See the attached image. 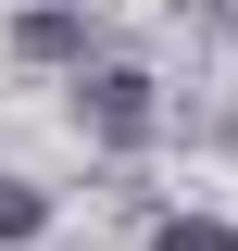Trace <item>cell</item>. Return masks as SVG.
<instances>
[{
    "mask_svg": "<svg viewBox=\"0 0 238 251\" xmlns=\"http://www.w3.org/2000/svg\"><path fill=\"white\" fill-rule=\"evenodd\" d=\"M163 251H238V226H213V214H163Z\"/></svg>",
    "mask_w": 238,
    "mask_h": 251,
    "instance_id": "4",
    "label": "cell"
},
{
    "mask_svg": "<svg viewBox=\"0 0 238 251\" xmlns=\"http://www.w3.org/2000/svg\"><path fill=\"white\" fill-rule=\"evenodd\" d=\"M38 226H50V201H38L25 176H0V251H13V239H38Z\"/></svg>",
    "mask_w": 238,
    "mask_h": 251,
    "instance_id": "3",
    "label": "cell"
},
{
    "mask_svg": "<svg viewBox=\"0 0 238 251\" xmlns=\"http://www.w3.org/2000/svg\"><path fill=\"white\" fill-rule=\"evenodd\" d=\"M213 13H238V0H213Z\"/></svg>",
    "mask_w": 238,
    "mask_h": 251,
    "instance_id": "5",
    "label": "cell"
},
{
    "mask_svg": "<svg viewBox=\"0 0 238 251\" xmlns=\"http://www.w3.org/2000/svg\"><path fill=\"white\" fill-rule=\"evenodd\" d=\"M88 126L113 138V151L150 138V75H138V63H100V75H88Z\"/></svg>",
    "mask_w": 238,
    "mask_h": 251,
    "instance_id": "1",
    "label": "cell"
},
{
    "mask_svg": "<svg viewBox=\"0 0 238 251\" xmlns=\"http://www.w3.org/2000/svg\"><path fill=\"white\" fill-rule=\"evenodd\" d=\"M13 50H25V63H75V50H88V25L50 0V13H25V25H13Z\"/></svg>",
    "mask_w": 238,
    "mask_h": 251,
    "instance_id": "2",
    "label": "cell"
}]
</instances>
